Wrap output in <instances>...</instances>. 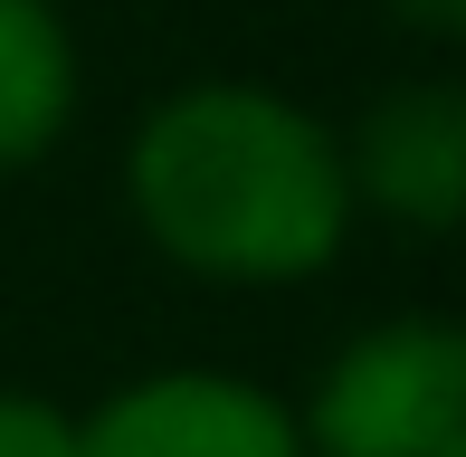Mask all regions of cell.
<instances>
[{
    "label": "cell",
    "instance_id": "obj_6",
    "mask_svg": "<svg viewBox=\"0 0 466 457\" xmlns=\"http://www.w3.org/2000/svg\"><path fill=\"white\" fill-rule=\"evenodd\" d=\"M0 457H76V420L29 391H0Z\"/></svg>",
    "mask_w": 466,
    "mask_h": 457
},
{
    "label": "cell",
    "instance_id": "obj_2",
    "mask_svg": "<svg viewBox=\"0 0 466 457\" xmlns=\"http://www.w3.org/2000/svg\"><path fill=\"white\" fill-rule=\"evenodd\" d=\"M305 439L324 457H466V324H380L324 371Z\"/></svg>",
    "mask_w": 466,
    "mask_h": 457
},
{
    "label": "cell",
    "instance_id": "obj_5",
    "mask_svg": "<svg viewBox=\"0 0 466 457\" xmlns=\"http://www.w3.org/2000/svg\"><path fill=\"white\" fill-rule=\"evenodd\" d=\"M76 96V57L38 0H0V172L29 153H48Z\"/></svg>",
    "mask_w": 466,
    "mask_h": 457
},
{
    "label": "cell",
    "instance_id": "obj_3",
    "mask_svg": "<svg viewBox=\"0 0 466 457\" xmlns=\"http://www.w3.org/2000/svg\"><path fill=\"white\" fill-rule=\"evenodd\" d=\"M76 457H305V429L228 371H162L76 429Z\"/></svg>",
    "mask_w": 466,
    "mask_h": 457
},
{
    "label": "cell",
    "instance_id": "obj_7",
    "mask_svg": "<svg viewBox=\"0 0 466 457\" xmlns=\"http://www.w3.org/2000/svg\"><path fill=\"white\" fill-rule=\"evenodd\" d=\"M410 29H438V38H466V0H390Z\"/></svg>",
    "mask_w": 466,
    "mask_h": 457
},
{
    "label": "cell",
    "instance_id": "obj_4",
    "mask_svg": "<svg viewBox=\"0 0 466 457\" xmlns=\"http://www.w3.org/2000/svg\"><path fill=\"white\" fill-rule=\"evenodd\" d=\"M352 181L400 228H457L466 219V86H400L352 134Z\"/></svg>",
    "mask_w": 466,
    "mask_h": 457
},
{
    "label": "cell",
    "instance_id": "obj_1",
    "mask_svg": "<svg viewBox=\"0 0 466 457\" xmlns=\"http://www.w3.org/2000/svg\"><path fill=\"white\" fill-rule=\"evenodd\" d=\"M134 210L200 277H305L343 248L352 172L324 124L258 86H190L134 143Z\"/></svg>",
    "mask_w": 466,
    "mask_h": 457
}]
</instances>
